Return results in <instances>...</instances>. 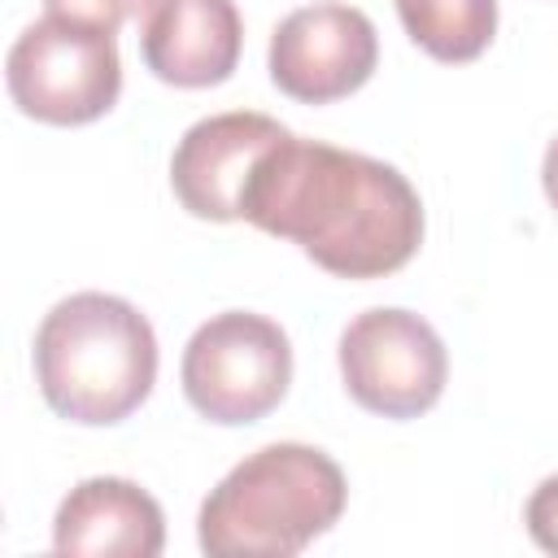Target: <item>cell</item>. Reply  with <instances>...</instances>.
Returning a JSON list of instances; mask_svg holds the SVG:
<instances>
[{"label": "cell", "instance_id": "1", "mask_svg": "<svg viewBox=\"0 0 558 558\" xmlns=\"http://www.w3.org/2000/svg\"><path fill=\"white\" fill-rule=\"evenodd\" d=\"M240 218L340 279L392 275L423 244V201L397 166L292 131L253 166Z\"/></svg>", "mask_w": 558, "mask_h": 558}, {"label": "cell", "instance_id": "2", "mask_svg": "<svg viewBox=\"0 0 558 558\" xmlns=\"http://www.w3.org/2000/svg\"><path fill=\"white\" fill-rule=\"evenodd\" d=\"M35 379L61 418L83 427L122 423L157 384L153 323L113 292H74L35 331Z\"/></svg>", "mask_w": 558, "mask_h": 558}, {"label": "cell", "instance_id": "3", "mask_svg": "<svg viewBox=\"0 0 558 558\" xmlns=\"http://www.w3.org/2000/svg\"><path fill=\"white\" fill-rule=\"evenodd\" d=\"M344 501V471L323 449L275 440L209 488L196 541L214 558H292L336 527Z\"/></svg>", "mask_w": 558, "mask_h": 558}, {"label": "cell", "instance_id": "4", "mask_svg": "<svg viewBox=\"0 0 558 558\" xmlns=\"http://www.w3.org/2000/svg\"><path fill=\"white\" fill-rule=\"evenodd\" d=\"M4 83L13 105L35 122H96L122 92V57L113 31L48 13L13 39L4 57Z\"/></svg>", "mask_w": 558, "mask_h": 558}, {"label": "cell", "instance_id": "5", "mask_svg": "<svg viewBox=\"0 0 558 558\" xmlns=\"http://www.w3.org/2000/svg\"><path fill=\"white\" fill-rule=\"evenodd\" d=\"M183 392L196 414L222 427L266 418L292 384L288 331L253 310H222L205 318L179 362Z\"/></svg>", "mask_w": 558, "mask_h": 558}, {"label": "cell", "instance_id": "6", "mask_svg": "<svg viewBox=\"0 0 558 558\" xmlns=\"http://www.w3.org/2000/svg\"><path fill=\"white\" fill-rule=\"evenodd\" d=\"M340 379L362 410L418 418L445 392L449 353L436 327L414 310L375 305L340 331Z\"/></svg>", "mask_w": 558, "mask_h": 558}, {"label": "cell", "instance_id": "7", "mask_svg": "<svg viewBox=\"0 0 558 558\" xmlns=\"http://www.w3.org/2000/svg\"><path fill=\"white\" fill-rule=\"evenodd\" d=\"M270 78L301 105H331L357 92L379 65L375 22L340 0L292 9L270 35Z\"/></svg>", "mask_w": 558, "mask_h": 558}, {"label": "cell", "instance_id": "8", "mask_svg": "<svg viewBox=\"0 0 558 558\" xmlns=\"http://www.w3.org/2000/svg\"><path fill=\"white\" fill-rule=\"evenodd\" d=\"M288 135L283 122L253 109L209 113L183 131L170 157V187L179 205L209 222H235L253 166Z\"/></svg>", "mask_w": 558, "mask_h": 558}, {"label": "cell", "instance_id": "9", "mask_svg": "<svg viewBox=\"0 0 558 558\" xmlns=\"http://www.w3.org/2000/svg\"><path fill=\"white\" fill-rule=\"evenodd\" d=\"M244 44L235 0H144L140 52L170 87H218L231 78Z\"/></svg>", "mask_w": 558, "mask_h": 558}, {"label": "cell", "instance_id": "10", "mask_svg": "<svg viewBox=\"0 0 558 558\" xmlns=\"http://www.w3.org/2000/svg\"><path fill=\"white\" fill-rule=\"evenodd\" d=\"M161 545H166V514L157 497L122 475H92L74 484L52 519L57 554L157 558Z\"/></svg>", "mask_w": 558, "mask_h": 558}, {"label": "cell", "instance_id": "11", "mask_svg": "<svg viewBox=\"0 0 558 558\" xmlns=\"http://www.w3.org/2000/svg\"><path fill=\"white\" fill-rule=\"evenodd\" d=\"M397 17L436 61H475L497 35V0H397Z\"/></svg>", "mask_w": 558, "mask_h": 558}, {"label": "cell", "instance_id": "12", "mask_svg": "<svg viewBox=\"0 0 558 558\" xmlns=\"http://www.w3.org/2000/svg\"><path fill=\"white\" fill-rule=\"evenodd\" d=\"M523 523H527V536L545 549V554H558V475H545L527 506H523Z\"/></svg>", "mask_w": 558, "mask_h": 558}, {"label": "cell", "instance_id": "13", "mask_svg": "<svg viewBox=\"0 0 558 558\" xmlns=\"http://www.w3.org/2000/svg\"><path fill=\"white\" fill-rule=\"evenodd\" d=\"M144 0H44L48 13L57 17H74V22H87V26H105V31H118Z\"/></svg>", "mask_w": 558, "mask_h": 558}, {"label": "cell", "instance_id": "14", "mask_svg": "<svg viewBox=\"0 0 558 558\" xmlns=\"http://www.w3.org/2000/svg\"><path fill=\"white\" fill-rule=\"evenodd\" d=\"M541 187H545L549 205L558 209V135H554L549 148H545V161H541Z\"/></svg>", "mask_w": 558, "mask_h": 558}]
</instances>
